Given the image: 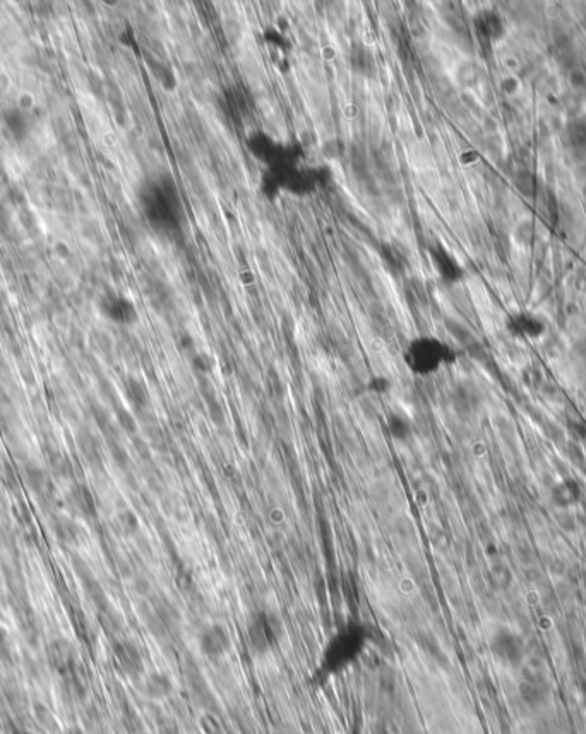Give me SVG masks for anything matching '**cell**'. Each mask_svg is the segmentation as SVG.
Wrapping results in <instances>:
<instances>
[{
  "instance_id": "cell-1",
  "label": "cell",
  "mask_w": 586,
  "mask_h": 734,
  "mask_svg": "<svg viewBox=\"0 0 586 734\" xmlns=\"http://www.w3.org/2000/svg\"><path fill=\"white\" fill-rule=\"evenodd\" d=\"M370 642V630L362 621L341 624L323 647L318 664V676L330 679L345 673L360 659Z\"/></svg>"
},
{
  "instance_id": "cell-2",
  "label": "cell",
  "mask_w": 586,
  "mask_h": 734,
  "mask_svg": "<svg viewBox=\"0 0 586 734\" xmlns=\"http://www.w3.org/2000/svg\"><path fill=\"white\" fill-rule=\"evenodd\" d=\"M142 210L155 229L162 232L179 230L184 222V205L179 189L170 177H162L142 189Z\"/></svg>"
},
{
  "instance_id": "cell-3",
  "label": "cell",
  "mask_w": 586,
  "mask_h": 734,
  "mask_svg": "<svg viewBox=\"0 0 586 734\" xmlns=\"http://www.w3.org/2000/svg\"><path fill=\"white\" fill-rule=\"evenodd\" d=\"M403 361L412 374L429 378L439 373L442 367L454 364L456 352L449 343L437 338V336L422 335L408 341L403 352Z\"/></svg>"
},
{
  "instance_id": "cell-4",
  "label": "cell",
  "mask_w": 586,
  "mask_h": 734,
  "mask_svg": "<svg viewBox=\"0 0 586 734\" xmlns=\"http://www.w3.org/2000/svg\"><path fill=\"white\" fill-rule=\"evenodd\" d=\"M281 636V621L266 609L256 611L248 618L246 639L248 651L256 656H266L276 647Z\"/></svg>"
},
{
  "instance_id": "cell-5",
  "label": "cell",
  "mask_w": 586,
  "mask_h": 734,
  "mask_svg": "<svg viewBox=\"0 0 586 734\" xmlns=\"http://www.w3.org/2000/svg\"><path fill=\"white\" fill-rule=\"evenodd\" d=\"M488 648L501 664L509 666V668H518L523 662V656H525V643H523L521 636L511 628L506 626L494 630L491 640H488Z\"/></svg>"
},
{
  "instance_id": "cell-6",
  "label": "cell",
  "mask_w": 586,
  "mask_h": 734,
  "mask_svg": "<svg viewBox=\"0 0 586 734\" xmlns=\"http://www.w3.org/2000/svg\"><path fill=\"white\" fill-rule=\"evenodd\" d=\"M197 647L206 659L220 661L229 656L231 648V635L229 628L220 623H211L201 630L197 636Z\"/></svg>"
},
{
  "instance_id": "cell-7",
  "label": "cell",
  "mask_w": 586,
  "mask_h": 734,
  "mask_svg": "<svg viewBox=\"0 0 586 734\" xmlns=\"http://www.w3.org/2000/svg\"><path fill=\"white\" fill-rule=\"evenodd\" d=\"M506 328L516 340H538L547 333V323L531 311H516L509 314Z\"/></svg>"
},
{
  "instance_id": "cell-8",
  "label": "cell",
  "mask_w": 586,
  "mask_h": 734,
  "mask_svg": "<svg viewBox=\"0 0 586 734\" xmlns=\"http://www.w3.org/2000/svg\"><path fill=\"white\" fill-rule=\"evenodd\" d=\"M473 31L478 45L482 48L491 50L497 41L503 40L506 26L504 21L494 11H482L475 16L473 19Z\"/></svg>"
},
{
  "instance_id": "cell-9",
  "label": "cell",
  "mask_w": 586,
  "mask_h": 734,
  "mask_svg": "<svg viewBox=\"0 0 586 734\" xmlns=\"http://www.w3.org/2000/svg\"><path fill=\"white\" fill-rule=\"evenodd\" d=\"M100 311L105 318L122 326H130L137 321L136 304L119 294H107L101 297Z\"/></svg>"
},
{
  "instance_id": "cell-10",
  "label": "cell",
  "mask_w": 586,
  "mask_h": 734,
  "mask_svg": "<svg viewBox=\"0 0 586 734\" xmlns=\"http://www.w3.org/2000/svg\"><path fill=\"white\" fill-rule=\"evenodd\" d=\"M429 254H431L432 264H434V268H436L437 275H439V278L444 281V284L454 285V284H459V281L463 280L465 272H463L461 264L458 263L456 257L451 254V252L444 246L436 244V246H432L431 249H429Z\"/></svg>"
},
{
  "instance_id": "cell-11",
  "label": "cell",
  "mask_w": 586,
  "mask_h": 734,
  "mask_svg": "<svg viewBox=\"0 0 586 734\" xmlns=\"http://www.w3.org/2000/svg\"><path fill=\"white\" fill-rule=\"evenodd\" d=\"M46 659L50 668L61 676L69 678L75 673V652L74 647L64 639H57L46 647Z\"/></svg>"
},
{
  "instance_id": "cell-12",
  "label": "cell",
  "mask_w": 586,
  "mask_h": 734,
  "mask_svg": "<svg viewBox=\"0 0 586 734\" xmlns=\"http://www.w3.org/2000/svg\"><path fill=\"white\" fill-rule=\"evenodd\" d=\"M112 652L117 666H119L125 676H141L142 669H145V662H142V656L137 651L136 645L129 642V640H115L112 645Z\"/></svg>"
},
{
  "instance_id": "cell-13",
  "label": "cell",
  "mask_w": 586,
  "mask_h": 734,
  "mask_svg": "<svg viewBox=\"0 0 586 734\" xmlns=\"http://www.w3.org/2000/svg\"><path fill=\"white\" fill-rule=\"evenodd\" d=\"M67 505H69V508L73 510V513L78 515V517L81 518H86V520H90V518H95L96 517V500H95V495L91 492V489L86 486V484H73L69 489V492H67Z\"/></svg>"
},
{
  "instance_id": "cell-14",
  "label": "cell",
  "mask_w": 586,
  "mask_h": 734,
  "mask_svg": "<svg viewBox=\"0 0 586 734\" xmlns=\"http://www.w3.org/2000/svg\"><path fill=\"white\" fill-rule=\"evenodd\" d=\"M75 443H78V450L79 453H81L84 462H86L93 470H101L105 463V455L98 438H96L88 428H81L78 434H75Z\"/></svg>"
},
{
  "instance_id": "cell-15",
  "label": "cell",
  "mask_w": 586,
  "mask_h": 734,
  "mask_svg": "<svg viewBox=\"0 0 586 734\" xmlns=\"http://www.w3.org/2000/svg\"><path fill=\"white\" fill-rule=\"evenodd\" d=\"M247 146L248 151H251L257 160L268 163V167L273 165V163L280 158L285 148L283 145H280V143L273 141V139L264 133H254L252 136H248Z\"/></svg>"
},
{
  "instance_id": "cell-16",
  "label": "cell",
  "mask_w": 586,
  "mask_h": 734,
  "mask_svg": "<svg viewBox=\"0 0 586 734\" xmlns=\"http://www.w3.org/2000/svg\"><path fill=\"white\" fill-rule=\"evenodd\" d=\"M581 487L576 479H564L559 480V484L552 489V501L560 508H571L580 503L581 500Z\"/></svg>"
},
{
  "instance_id": "cell-17",
  "label": "cell",
  "mask_w": 586,
  "mask_h": 734,
  "mask_svg": "<svg viewBox=\"0 0 586 734\" xmlns=\"http://www.w3.org/2000/svg\"><path fill=\"white\" fill-rule=\"evenodd\" d=\"M125 396H127L129 403L132 405L134 410L137 412H146L151 405V395L147 391L145 383H141L139 379L129 378L124 385Z\"/></svg>"
},
{
  "instance_id": "cell-18",
  "label": "cell",
  "mask_w": 586,
  "mask_h": 734,
  "mask_svg": "<svg viewBox=\"0 0 586 734\" xmlns=\"http://www.w3.org/2000/svg\"><path fill=\"white\" fill-rule=\"evenodd\" d=\"M24 472V480H26L28 487L31 489L33 492L38 497H45L50 492V479L48 475L45 474L43 468H40L35 463H26L23 468Z\"/></svg>"
},
{
  "instance_id": "cell-19",
  "label": "cell",
  "mask_w": 586,
  "mask_h": 734,
  "mask_svg": "<svg viewBox=\"0 0 586 734\" xmlns=\"http://www.w3.org/2000/svg\"><path fill=\"white\" fill-rule=\"evenodd\" d=\"M52 529L61 542L74 546V544H78L79 541H81V535H83L81 527H79L74 520H70V518L56 517L52 522Z\"/></svg>"
},
{
  "instance_id": "cell-20",
  "label": "cell",
  "mask_w": 586,
  "mask_h": 734,
  "mask_svg": "<svg viewBox=\"0 0 586 734\" xmlns=\"http://www.w3.org/2000/svg\"><path fill=\"white\" fill-rule=\"evenodd\" d=\"M172 691V679L163 673H153L146 678L145 693L150 698H165Z\"/></svg>"
},
{
  "instance_id": "cell-21",
  "label": "cell",
  "mask_w": 586,
  "mask_h": 734,
  "mask_svg": "<svg viewBox=\"0 0 586 734\" xmlns=\"http://www.w3.org/2000/svg\"><path fill=\"white\" fill-rule=\"evenodd\" d=\"M386 429L396 441H407L412 434V424L402 413H391L386 419Z\"/></svg>"
},
{
  "instance_id": "cell-22",
  "label": "cell",
  "mask_w": 586,
  "mask_h": 734,
  "mask_svg": "<svg viewBox=\"0 0 586 734\" xmlns=\"http://www.w3.org/2000/svg\"><path fill=\"white\" fill-rule=\"evenodd\" d=\"M4 122H6L7 129L11 130V134L18 139V141H21V139H24L28 136L29 122L26 119V115H24L21 110H16V108L7 110L6 113H4Z\"/></svg>"
},
{
  "instance_id": "cell-23",
  "label": "cell",
  "mask_w": 586,
  "mask_h": 734,
  "mask_svg": "<svg viewBox=\"0 0 586 734\" xmlns=\"http://www.w3.org/2000/svg\"><path fill=\"white\" fill-rule=\"evenodd\" d=\"M566 138L575 150H586V119L577 117L572 119L566 128Z\"/></svg>"
},
{
  "instance_id": "cell-24",
  "label": "cell",
  "mask_w": 586,
  "mask_h": 734,
  "mask_svg": "<svg viewBox=\"0 0 586 734\" xmlns=\"http://www.w3.org/2000/svg\"><path fill=\"white\" fill-rule=\"evenodd\" d=\"M520 695L528 705L537 707L545 700L547 690L542 685H538L537 681H526L520 686Z\"/></svg>"
},
{
  "instance_id": "cell-25",
  "label": "cell",
  "mask_w": 586,
  "mask_h": 734,
  "mask_svg": "<svg viewBox=\"0 0 586 734\" xmlns=\"http://www.w3.org/2000/svg\"><path fill=\"white\" fill-rule=\"evenodd\" d=\"M107 446H108V453H110L112 462L115 463L120 470H125L130 463V457H129V451L125 450V446L120 443V438L119 440H108Z\"/></svg>"
},
{
  "instance_id": "cell-26",
  "label": "cell",
  "mask_w": 586,
  "mask_h": 734,
  "mask_svg": "<svg viewBox=\"0 0 586 734\" xmlns=\"http://www.w3.org/2000/svg\"><path fill=\"white\" fill-rule=\"evenodd\" d=\"M115 423H117V425H119L120 431L127 434V436L134 438L137 434V429H139L137 419L129 410H125V408H120V407L117 408Z\"/></svg>"
},
{
  "instance_id": "cell-27",
  "label": "cell",
  "mask_w": 586,
  "mask_h": 734,
  "mask_svg": "<svg viewBox=\"0 0 586 734\" xmlns=\"http://www.w3.org/2000/svg\"><path fill=\"white\" fill-rule=\"evenodd\" d=\"M115 520L119 529L122 530V534L134 535L139 530V518L132 510H122V512L117 513Z\"/></svg>"
},
{
  "instance_id": "cell-28",
  "label": "cell",
  "mask_w": 586,
  "mask_h": 734,
  "mask_svg": "<svg viewBox=\"0 0 586 734\" xmlns=\"http://www.w3.org/2000/svg\"><path fill=\"white\" fill-rule=\"evenodd\" d=\"M9 657H11L9 635H7L6 628L0 624V659H9Z\"/></svg>"
},
{
  "instance_id": "cell-29",
  "label": "cell",
  "mask_w": 586,
  "mask_h": 734,
  "mask_svg": "<svg viewBox=\"0 0 586 734\" xmlns=\"http://www.w3.org/2000/svg\"><path fill=\"white\" fill-rule=\"evenodd\" d=\"M370 390L376 391V393H384L389 390V381L386 378H374L370 383Z\"/></svg>"
},
{
  "instance_id": "cell-30",
  "label": "cell",
  "mask_w": 586,
  "mask_h": 734,
  "mask_svg": "<svg viewBox=\"0 0 586 734\" xmlns=\"http://www.w3.org/2000/svg\"><path fill=\"white\" fill-rule=\"evenodd\" d=\"M64 734H84L79 728H69Z\"/></svg>"
},
{
  "instance_id": "cell-31",
  "label": "cell",
  "mask_w": 586,
  "mask_h": 734,
  "mask_svg": "<svg viewBox=\"0 0 586 734\" xmlns=\"http://www.w3.org/2000/svg\"><path fill=\"white\" fill-rule=\"evenodd\" d=\"M12 734H35V733H31V731H29V729H16V731L12 733Z\"/></svg>"
},
{
  "instance_id": "cell-32",
  "label": "cell",
  "mask_w": 586,
  "mask_h": 734,
  "mask_svg": "<svg viewBox=\"0 0 586 734\" xmlns=\"http://www.w3.org/2000/svg\"><path fill=\"white\" fill-rule=\"evenodd\" d=\"M585 194H586V189H585Z\"/></svg>"
}]
</instances>
